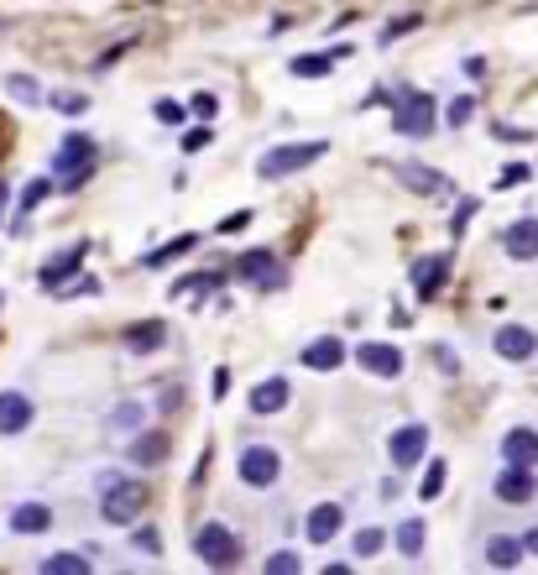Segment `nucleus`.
I'll return each mask as SVG.
<instances>
[{
  "instance_id": "1",
  "label": "nucleus",
  "mask_w": 538,
  "mask_h": 575,
  "mask_svg": "<svg viewBox=\"0 0 538 575\" xmlns=\"http://www.w3.org/2000/svg\"><path fill=\"white\" fill-rule=\"evenodd\" d=\"M147 508V487L142 481H126V476H100V518L105 523H136V513Z\"/></svg>"
},
{
  "instance_id": "2",
  "label": "nucleus",
  "mask_w": 538,
  "mask_h": 575,
  "mask_svg": "<svg viewBox=\"0 0 538 575\" xmlns=\"http://www.w3.org/2000/svg\"><path fill=\"white\" fill-rule=\"evenodd\" d=\"M95 142H89V136H63L58 142V157H53V168H58V178H63V189L74 194V189H84L89 178H95Z\"/></svg>"
},
{
  "instance_id": "3",
  "label": "nucleus",
  "mask_w": 538,
  "mask_h": 575,
  "mask_svg": "<svg viewBox=\"0 0 538 575\" xmlns=\"http://www.w3.org/2000/svg\"><path fill=\"white\" fill-rule=\"evenodd\" d=\"M194 555H199L204 565H215V570L241 565V539H236V528H230V523H199V528H194Z\"/></svg>"
},
{
  "instance_id": "4",
  "label": "nucleus",
  "mask_w": 538,
  "mask_h": 575,
  "mask_svg": "<svg viewBox=\"0 0 538 575\" xmlns=\"http://www.w3.org/2000/svg\"><path fill=\"white\" fill-rule=\"evenodd\" d=\"M324 157V142H283V147H272L262 163H256V173L262 178H288V173H303L309 163H319Z\"/></svg>"
},
{
  "instance_id": "5",
  "label": "nucleus",
  "mask_w": 538,
  "mask_h": 575,
  "mask_svg": "<svg viewBox=\"0 0 538 575\" xmlns=\"http://www.w3.org/2000/svg\"><path fill=\"white\" fill-rule=\"evenodd\" d=\"M434 95H424V89H408L403 100H397V115H392V126L403 131V136H418V142H424V136H434Z\"/></svg>"
},
{
  "instance_id": "6",
  "label": "nucleus",
  "mask_w": 538,
  "mask_h": 575,
  "mask_svg": "<svg viewBox=\"0 0 538 575\" xmlns=\"http://www.w3.org/2000/svg\"><path fill=\"white\" fill-rule=\"evenodd\" d=\"M236 471L246 487H277V476H283V455H277L272 445H246L241 460H236Z\"/></svg>"
},
{
  "instance_id": "7",
  "label": "nucleus",
  "mask_w": 538,
  "mask_h": 575,
  "mask_svg": "<svg viewBox=\"0 0 538 575\" xmlns=\"http://www.w3.org/2000/svg\"><path fill=\"white\" fill-rule=\"evenodd\" d=\"M429 450V429L424 424H403V429H392V440H387V460L397 471H413L418 460H424Z\"/></svg>"
},
{
  "instance_id": "8",
  "label": "nucleus",
  "mask_w": 538,
  "mask_h": 575,
  "mask_svg": "<svg viewBox=\"0 0 538 575\" xmlns=\"http://www.w3.org/2000/svg\"><path fill=\"white\" fill-rule=\"evenodd\" d=\"M236 278L251 283V288H283V267H277V257L267 246H256V251H246V257L236 262Z\"/></svg>"
},
{
  "instance_id": "9",
  "label": "nucleus",
  "mask_w": 538,
  "mask_h": 575,
  "mask_svg": "<svg viewBox=\"0 0 538 575\" xmlns=\"http://www.w3.org/2000/svg\"><path fill=\"white\" fill-rule=\"evenodd\" d=\"M491 492H497V502H507V508H523V502L538 497V476H533V466H507Z\"/></svg>"
},
{
  "instance_id": "10",
  "label": "nucleus",
  "mask_w": 538,
  "mask_h": 575,
  "mask_svg": "<svg viewBox=\"0 0 538 575\" xmlns=\"http://www.w3.org/2000/svg\"><path fill=\"white\" fill-rule=\"evenodd\" d=\"M356 361L366 366L371 377H403V351H397V345L361 340V345H356Z\"/></svg>"
},
{
  "instance_id": "11",
  "label": "nucleus",
  "mask_w": 538,
  "mask_h": 575,
  "mask_svg": "<svg viewBox=\"0 0 538 575\" xmlns=\"http://www.w3.org/2000/svg\"><path fill=\"white\" fill-rule=\"evenodd\" d=\"M491 345H497L502 361H533L538 335H533V325H502L497 335H491Z\"/></svg>"
},
{
  "instance_id": "12",
  "label": "nucleus",
  "mask_w": 538,
  "mask_h": 575,
  "mask_svg": "<svg viewBox=\"0 0 538 575\" xmlns=\"http://www.w3.org/2000/svg\"><path fill=\"white\" fill-rule=\"evenodd\" d=\"M340 523H345L340 502H319V508H309V518H303V539H309V544H330L340 534Z\"/></svg>"
},
{
  "instance_id": "13",
  "label": "nucleus",
  "mask_w": 538,
  "mask_h": 575,
  "mask_svg": "<svg viewBox=\"0 0 538 575\" xmlns=\"http://www.w3.org/2000/svg\"><path fill=\"white\" fill-rule=\"evenodd\" d=\"M444 278H450V257H444V251H429V257L413 262V293L418 298H434Z\"/></svg>"
},
{
  "instance_id": "14",
  "label": "nucleus",
  "mask_w": 538,
  "mask_h": 575,
  "mask_svg": "<svg viewBox=\"0 0 538 575\" xmlns=\"http://www.w3.org/2000/svg\"><path fill=\"white\" fill-rule=\"evenodd\" d=\"M502 460L507 466H538V429H528V424L507 429L502 434Z\"/></svg>"
},
{
  "instance_id": "15",
  "label": "nucleus",
  "mask_w": 538,
  "mask_h": 575,
  "mask_svg": "<svg viewBox=\"0 0 538 575\" xmlns=\"http://www.w3.org/2000/svg\"><path fill=\"white\" fill-rule=\"evenodd\" d=\"M288 408V382L283 377H262L251 387V413L256 419H272V413H283Z\"/></svg>"
},
{
  "instance_id": "16",
  "label": "nucleus",
  "mask_w": 538,
  "mask_h": 575,
  "mask_svg": "<svg viewBox=\"0 0 538 575\" xmlns=\"http://www.w3.org/2000/svg\"><path fill=\"white\" fill-rule=\"evenodd\" d=\"M502 251L512 262H533L538 257V220H518V225H507V236H502Z\"/></svg>"
},
{
  "instance_id": "17",
  "label": "nucleus",
  "mask_w": 538,
  "mask_h": 575,
  "mask_svg": "<svg viewBox=\"0 0 538 575\" xmlns=\"http://www.w3.org/2000/svg\"><path fill=\"white\" fill-rule=\"evenodd\" d=\"M340 361H345V345L335 335H319V340L303 345V366H309V372H335Z\"/></svg>"
},
{
  "instance_id": "18",
  "label": "nucleus",
  "mask_w": 538,
  "mask_h": 575,
  "mask_svg": "<svg viewBox=\"0 0 538 575\" xmlns=\"http://www.w3.org/2000/svg\"><path fill=\"white\" fill-rule=\"evenodd\" d=\"M32 398L27 393H0V434H21L32 424Z\"/></svg>"
},
{
  "instance_id": "19",
  "label": "nucleus",
  "mask_w": 538,
  "mask_h": 575,
  "mask_svg": "<svg viewBox=\"0 0 538 575\" xmlns=\"http://www.w3.org/2000/svg\"><path fill=\"white\" fill-rule=\"evenodd\" d=\"M53 528V508L42 502H16L11 508V534H48Z\"/></svg>"
},
{
  "instance_id": "20",
  "label": "nucleus",
  "mask_w": 538,
  "mask_h": 575,
  "mask_svg": "<svg viewBox=\"0 0 538 575\" xmlns=\"http://www.w3.org/2000/svg\"><path fill=\"white\" fill-rule=\"evenodd\" d=\"M121 340H126V351L147 356V351H162V345H168V325H162V319H147V325H131Z\"/></svg>"
},
{
  "instance_id": "21",
  "label": "nucleus",
  "mask_w": 538,
  "mask_h": 575,
  "mask_svg": "<svg viewBox=\"0 0 538 575\" xmlns=\"http://www.w3.org/2000/svg\"><path fill=\"white\" fill-rule=\"evenodd\" d=\"M126 455H131V466H162V460H168V434H162V429H157V434H152V429L136 434Z\"/></svg>"
},
{
  "instance_id": "22",
  "label": "nucleus",
  "mask_w": 538,
  "mask_h": 575,
  "mask_svg": "<svg viewBox=\"0 0 538 575\" xmlns=\"http://www.w3.org/2000/svg\"><path fill=\"white\" fill-rule=\"evenodd\" d=\"M397 178H403L408 189H418V194H450V178L434 173V168H418V163H403V168H397Z\"/></svg>"
},
{
  "instance_id": "23",
  "label": "nucleus",
  "mask_w": 538,
  "mask_h": 575,
  "mask_svg": "<svg viewBox=\"0 0 538 575\" xmlns=\"http://www.w3.org/2000/svg\"><path fill=\"white\" fill-rule=\"evenodd\" d=\"M84 251H89L84 241H79L74 251H58V257H53L48 267H42V288H48V293H53V288H63V278H68V272H79V262H84Z\"/></svg>"
},
{
  "instance_id": "24",
  "label": "nucleus",
  "mask_w": 538,
  "mask_h": 575,
  "mask_svg": "<svg viewBox=\"0 0 538 575\" xmlns=\"http://www.w3.org/2000/svg\"><path fill=\"white\" fill-rule=\"evenodd\" d=\"M392 544L403 549V560H418V555H424V518H408V523L392 534Z\"/></svg>"
},
{
  "instance_id": "25",
  "label": "nucleus",
  "mask_w": 538,
  "mask_h": 575,
  "mask_svg": "<svg viewBox=\"0 0 538 575\" xmlns=\"http://www.w3.org/2000/svg\"><path fill=\"white\" fill-rule=\"evenodd\" d=\"M194 246H199V236H194V230H189V236H173L168 246L147 251V257H142V267H168L173 257H183V251H194Z\"/></svg>"
},
{
  "instance_id": "26",
  "label": "nucleus",
  "mask_w": 538,
  "mask_h": 575,
  "mask_svg": "<svg viewBox=\"0 0 538 575\" xmlns=\"http://www.w3.org/2000/svg\"><path fill=\"white\" fill-rule=\"evenodd\" d=\"M335 58H340V53H303V58H293L288 68H293L298 79H324V74L335 68Z\"/></svg>"
},
{
  "instance_id": "27",
  "label": "nucleus",
  "mask_w": 538,
  "mask_h": 575,
  "mask_svg": "<svg viewBox=\"0 0 538 575\" xmlns=\"http://www.w3.org/2000/svg\"><path fill=\"white\" fill-rule=\"evenodd\" d=\"M48 194H53V183H48V178H32L27 189H21V199H16V225H27V215H32Z\"/></svg>"
},
{
  "instance_id": "28",
  "label": "nucleus",
  "mask_w": 538,
  "mask_h": 575,
  "mask_svg": "<svg viewBox=\"0 0 538 575\" xmlns=\"http://www.w3.org/2000/svg\"><path fill=\"white\" fill-rule=\"evenodd\" d=\"M486 560L502 565V570L518 565V560H523V539H491V544H486Z\"/></svg>"
},
{
  "instance_id": "29",
  "label": "nucleus",
  "mask_w": 538,
  "mask_h": 575,
  "mask_svg": "<svg viewBox=\"0 0 538 575\" xmlns=\"http://www.w3.org/2000/svg\"><path fill=\"white\" fill-rule=\"evenodd\" d=\"M444 481H450V466H444V460H429V471H424V487H418V497L434 502V497L444 492Z\"/></svg>"
},
{
  "instance_id": "30",
  "label": "nucleus",
  "mask_w": 538,
  "mask_h": 575,
  "mask_svg": "<svg viewBox=\"0 0 538 575\" xmlns=\"http://www.w3.org/2000/svg\"><path fill=\"white\" fill-rule=\"evenodd\" d=\"M350 544H356V560H371V555H377V549L387 544V528H371V523H366Z\"/></svg>"
},
{
  "instance_id": "31",
  "label": "nucleus",
  "mask_w": 538,
  "mask_h": 575,
  "mask_svg": "<svg viewBox=\"0 0 538 575\" xmlns=\"http://www.w3.org/2000/svg\"><path fill=\"white\" fill-rule=\"evenodd\" d=\"M42 570H53V575H89V560L84 555H48Z\"/></svg>"
},
{
  "instance_id": "32",
  "label": "nucleus",
  "mask_w": 538,
  "mask_h": 575,
  "mask_svg": "<svg viewBox=\"0 0 538 575\" xmlns=\"http://www.w3.org/2000/svg\"><path fill=\"white\" fill-rule=\"evenodd\" d=\"M142 419H147V408H142V403H121V408L110 413V424H115V429H136Z\"/></svg>"
},
{
  "instance_id": "33",
  "label": "nucleus",
  "mask_w": 538,
  "mask_h": 575,
  "mask_svg": "<svg viewBox=\"0 0 538 575\" xmlns=\"http://www.w3.org/2000/svg\"><path fill=\"white\" fill-rule=\"evenodd\" d=\"M303 560L293 555V549H277V555H267V575H293Z\"/></svg>"
},
{
  "instance_id": "34",
  "label": "nucleus",
  "mask_w": 538,
  "mask_h": 575,
  "mask_svg": "<svg viewBox=\"0 0 538 575\" xmlns=\"http://www.w3.org/2000/svg\"><path fill=\"white\" fill-rule=\"evenodd\" d=\"M131 544L142 549V555H162V539H157V528H152V523H142V528H136V534H131Z\"/></svg>"
},
{
  "instance_id": "35",
  "label": "nucleus",
  "mask_w": 538,
  "mask_h": 575,
  "mask_svg": "<svg viewBox=\"0 0 538 575\" xmlns=\"http://www.w3.org/2000/svg\"><path fill=\"white\" fill-rule=\"evenodd\" d=\"M6 89H11L16 100H37V95H42V89H37V79H21V74H11V79H6Z\"/></svg>"
},
{
  "instance_id": "36",
  "label": "nucleus",
  "mask_w": 538,
  "mask_h": 575,
  "mask_svg": "<svg viewBox=\"0 0 538 575\" xmlns=\"http://www.w3.org/2000/svg\"><path fill=\"white\" fill-rule=\"evenodd\" d=\"M471 115H476V100H471V95H460V100L450 105V126H465Z\"/></svg>"
},
{
  "instance_id": "37",
  "label": "nucleus",
  "mask_w": 538,
  "mask_h": 575,
  "mask_svg": "<svg viewBox=\"0 0 538 575\" xmlns=\"http://www.w3.org/2000/svg\"><path fill=\"white\" fill-rule=\"evenodd\" d=\"M53 105H58L63 115H79V110H84L89 100H84V95H68V89H58V95H53Z\"/></svg>"
},
{
  "instance_id": "38",
  "label": "nucleus",
  "mask_w": 538,
  "mask_h": 575,
  "mask_svg": "<svg viewBox=\"0 0 538 575\" xmlns=\"http://www.w3.org/2000/svg\"><path fill=\"white\" fill-rule=\"evenodd\" d=\"M157 121H162V126H183V105H173V100H157Z\"/></svg>"
},
{
  "instance_id": "39",
  "label": "nucleus",
  "mask_w": 538,
  "mask_h": 575,
  "mask_svg": "<svg viewBox=\"0 0 538 575\" xmlns=\"http://www.w3.org/2000/svg\"><path fill=\"white\" fill-rule=\"evenodd\" d=\"M408 27H418V16H403V21H392V27L382 32V48H392V42H397V37H403Z\"/></svg>"
},
{
  "instance_id": "40",
  "label": "nucleus",
  "mask_w": 538,
  "mask_h": 575,
  "mask_svg": "<svg viewBox=\"0 0 538 575\" xmlns=\"http://www.w3.org/2000/svg\"><path fill=\"white\" fill-rule=\"evenodd\" d=\"M471 215H476V199H460V210H455V236H465V225H471Z\"/></svg>"
},
{
  "instance_id": "41",
  "label": "nucleus",
  "mask_w": 538,
  "mask_h": 575,
  "mask_svg": "<svg viewBox=\"0 0 538 575\" xmlns=\"http://www.w3.org/2000/svg\"><path fill=\"white\" fill-rule=\"evenodd\" d=\"M434 356H439V372H450V377L460 372V366H455V351H444V345H439V351H434Z\"/></svg>"
},
{
  "instance_id": "42",
  "label": "nucleus",
  "mask_w": 538,
  "mask_h": 575,
  "mask_svg": "<svg viewBox=\"0 0 538 575\" xmlns=\"http://www.w3.org/2000/svg\"><path fill=\"white\" fill-rule=\"evenodd\" d=\"M209 142V131H189V136H183V152H199Z\"/></svg>"
},
{
  "instance_id": "43",
  "label": "nucleus",
  "mask_w": 538,
  "mask_h": 575,
  "mask_svg": "<svg viewBox=\"0 0 538 575\" xmlns=\"http://www.w3.org/2000/svg\"><path fill=\"white\" fill-rule=\"evenodd\" d=\"M194 110H199L204 121H209V115H215V95H199V100H194Z\"/></svg>"
},
{
  "instance_id": "44",
  "label": "nucleus",
  "mask_w": 538,
  "mask_h": 575,
  "mask_svg": "<svg viewBox=\"0 0 538 575\" xmlns=\"http://www.w3.org/2000/svg\"><path fill=\"white\" fill-rule=\"evenodd\" d=\"M523 555H538V523H533L528 534H523Z\"/></svg>"
},
{
  "instance_id": "45",
  "label": "nucleus",
  "mask_w": 538,
  "mask_h": 575,
  "mask_svg": "<svg viewBox=\"0 0 538 575\" xmlns=\"http://www.w3.org/2000/svg\"><path fill=\"white\" fill-rule=\"evenodd\" d=\"M6 194H11V189H6V183H0V210H6Z\"/></svg>"
}]
</instances>
